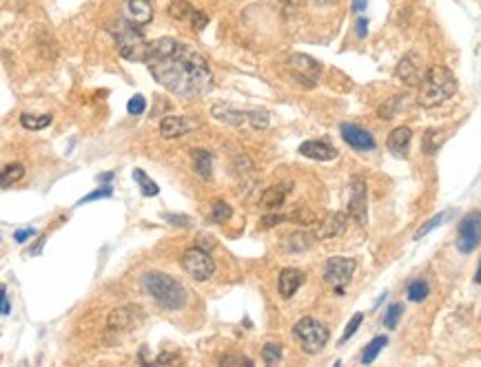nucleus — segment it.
<instances>
[{
	"instance_id": "obj_1",
	"label": "nucleus",
	"mask_w": 481,
	"mask_h": 367,
	"mask_svg": "<svg viewBox=\"0 0 481 367\" xmlns=\"http://www.w3.org/2000/svg\"><path fill=\"white\" fill-rule=\"evenodd\" d=\"M153 80L180 98H202L213 89V73L206 58L175 38H158L147 58Z\"/></svg>"
},
{
	"instance_id": "obj_2",
	"label": "nucleus",
	"mask_w": 481,
	"mask_h": 367,
	"mask_svg": "<svg viewBox=\"0 0 481 367\" xmlns=\"http://www.w3.org/2000/svg\"><path fill=\"white\" fill-rule=\"evenodd\" d=\"M454 91H457V80H454L450 69L441 67V64H435V67L428 69L422 77L417 102L426 109H433L437 104L452 98Z\"/></svg>"
},
{
	"instance_id": "obj_3",
	"label": "nucleus",
	"mask_w": 481,
	"mask_h": 367,
	"mask_svg": "<svg viewBox=\"0 0 481 367\" xmlns=\"http://www.w3.org/2000/svg\"><path fill=\"white\" fill-rule=\"evenodd\" d=\"M142 290L166 310H180L187 304L185 285L164 272H147L142 277Z\"/></svg>"
},
{
	"instance_id": "obj_4",
	"label": "nucleus",
	"mask_w": 481,
	"mask_h": 367,
	"mask_svg": "<svg viewBox=\"0 0 481 367\" xmlns=\"http://www.w3.org/2000/svg\"><path fill=\"white\" fill-rule=\"evenodd\" d=\"M115 38V43H118V51L124 60H131V62H147L149 58V47L151 43L145 38L138 29V24L131 20H118L109 29Z\"/></svg>"
},
{
	"instance_id": "obj_5",
	"label": "nucleus",
	"mask_w": 481,
	"mask_h": 367,
	"mask_svg": "<svg viewBox=\"0 0 481 367\" xmlns=\"http://www.w3.org/2000/svg\"><path fill=\"white\" fill-rule=\"evenodd\" d=\"M293 336L306 354H317V352H322L324 345L329 343L326 325L317 319H313V317H304V319L297 321L293 327Z\"/></svg>"
},
{
	"instance_id": "obj_6",
	"label": "nucleus",
	"mask_w": 481,
	"mask_h": 367,
	"mask_svg": "<svg viewBox=\"0 0 481 367\" xmlns=\"http://www.w3.org/2000/svg\"><path fill=\"white\" fill-rule=\"evenodd\" d=\"M353 272H355V259L331 257L326 261V268H324V279H326V283L337 294H344V287L348 285Z\"/></svg>"
},
{
	"instance_id": "obj_7",
	"label": "nucleus",
	"mask_w": 481,
	"mask_h": 367,
	"mask_svg": "<svg viewBox=\"0 0 481 367\" xmlns=\"http://www.w3.org/2000/svg\"><path fill=\"white\" fill-rule=\"evenodd\" d=\"M286 69H289V73L304 87H315L320 82L322 67H320V62L313 60L310 56H304V54L291 56L289 60H286Z\"/></svg>"
},
{
	"instance_id": "obj_8",
	"label": "nucleus",
	"mask_w": 481,
	"mask_h": 367,
	"mask_svg": "<svg viewBox=\"0 0 481 367\" xmlns=\"http://www.w3.org/2000/svg\"><path fill=\"white\" fill-rule=\"evenodd\" d=\"M182 268L189 272L191 279L196 281H206L211 279V274L215 272V264L209 257V253L202 250V248H191L185 255H182Z\"/></svg>"
},
{
	"instance_id": "obj_9",
	"label": "nucleus",
	"mask_w": 481,
	"mask_h": 367,
	"mask_svg": "<svg viewBox=\"0 0 481 367\" xmlns=\"http://www.w3.org/2000/svg\"><path fill=\"white\" fill-rule=\"evenodd\" d=\"M479 244H481V211H473L459 221L457 248L459 253L471 255Z\"/></svg>"
},
{
	"instance_id": "obj_10",
	"label": "nucleus",
	"mask_w": 481,
	"mask_h": 367,
	"mask_svg": "<svg viewBox=\"0 0 481 367\" xmlns=\"http://www.w3.org/2000/svg\"><path fill=\"white\" fill-rule=\"evenodd\" d=\"M366 206H368V197H366V181L364 177H353L350 181V202H348V213L353 217L359 226L366 224Z\"/></svg>"
},
{
	"instance_id": "obj_11",
	"label": "nucleus",
	"mask_w": 481,
	"mask_h": 367,
	"mask_svg": "<svg viewBox=\"0 0 481 367\" xmlns=\"http://www.w3.org/2000/svg\"><path fill=\"white\" fill-rule=\"evenodd\" d=\"M196 126L198 122H193L187 115H166L160 122V135L164 140H175V137H182L185 133H189V130Z\"/></svg>"
},
{
	"instance_id": "obj_12",
	"label": "nucleus",
	"mask_w": 481,
	"mask_h": 367,
	"mask_svg": "<svg viewBox=\"0 0 481 367\" xmlns=\"http://www.w3.org/2000/svg\"><path fill=\"white\" fill-rule=\"evenodd\" d=\"M342 137L350 149L355 151H373L375 137L357 124H342Z\"/></svg>"
},
{
	"instance_id": "obj_13",
	"label": "nucleus",
	"mask_w": 481,
	"mask_h": 367,
	"mask_svg": "<svg viewBox=\"0 0 481 367\" xmlns=\"http://www.w3.org/2000/svg\"><path fill=\"white\" fill-rule=\"evenodd\" d=\"M140 321H142V310L138 306L115 308L109 314V327H111V330H129V327H134Z\"/></svg>"
},
{
	"instance_id": "obj_14",
	"label": "nucleus",
	"mask_w": 481,
	"mask_h": 367,
	"mask_svg": "<svg viewBox=\"0 0 481 367\" xmlns=\"http://www.w3.org/2000/svg\"><path fill=\"white\" fill-rule=\"evenodd\" d=\"M300 153L308 160H317V162H329L337 157V149L331 147L329 142H322V140H308L300 144Z\"/></svg>"
},
{
	"instance_id": "obj_15",
	"label": "nucleus",
	"mask_w": 481,
	"mask_h": 367,
	"mask_svg": "<svg viewBox=\"0 0 481 367\" xmlns=\"http://www.w3.org/2000/svg\"><path fill=\"white\" fill-rule=\"evenodd\" d=\"M304 283V272L297 270V268H284L278 277V290L282 294V299H291L297 290H300V285Z\"/></svg>"
},
{
	"instance_id": "obj_16",
	"label": "nucleus",
	"mask_w": 481,
	"mask_h": 367,
	"mask_svg": "<svg viewBox=\"0 0 481 367\" xmlns=\"http://www.w3.org/2000/svg\"><path fill=\"white\" fill-rule=\"evenodd\" d=\"M397 75H399L401 80H404L406 84H410V87L419 84V82H422V77H424L419 58L415 56V54H408L404 60L399 62V67H397Z\"/></svg>"
},
{
	"instance_id": "obj_17",
	"label": "nucleus",
	"mask_w": 481,
	"mask_h": 367,
	"mask_svg": "<svg viewBox=\"0 0 481 367\" xmlns=\"http://www.w3.org/2000/svg\"><path fill=\"white\" fill-rule=\"evenodd\" d=\"M410 140H412V130L408 126H397L391 135L386 140V147L393 155L397 157H406L408 147H410Z\"/></svg>"
},
{
	"instance_id": "obj_18",
	"label": "nucleus",
	"mask_w": 481,
	"mask_h": 367,
	"mask_svg": "<svg viewBox=\"0 0 481 367\" xmlns=\"http://www.w3.org/2000/svg\"><path fill=\"white\" fill-rule=\"evenodd\" d=\"M211 115L215 120L231 124V126H242L249 122V111H238V109H233L231 104H215L211 109Z\"/></svg>"
},
{
	"instance_id": "obj_19",
	"label": "nucleus",
	"mask_w": 481,
	"mask_h": 367,
	"mask_svg": "<svg viewBox=\"0 0 481 367\" xmlns=\"http://www.w3.org/2000/svg\"><path fill=\"white\" fill-rule=\"evenodd\" d=\"M127 16L136 24H147L153 18V5L149 3V0H129Z\"/></svg>"
},
{
	"instance_id": "obj_20",
	"label": "nucleus",
	"mask_w": 481,
	"mask_h": 367,
	"mask_svg": "<svg viewBox=\"0 0 481 367\" xmlns=\"http://www.w3.org/2000/svg\"><path fill=\"white\" fill-rule=\"evenodd\" d=\"M191 162H193V170L202 177V179H211L213 175V155L204 149H193L191 153Z\"/></svg>"
},
{
	"instance_id": "obj_21",
	"label": "nucleus",
	"mask_w": 481,
	"mask_h": 367,
	"mask_svg": "<svg viewBox=\"0 0 481 367\" xmlns=\"http://www.w3.org/2000/svg\"><path fill=\"white\" fill-rule=\"evenodd\" d=\"M289 195V184H280V186H271L264 195H262V206L264 208H280Z\"/></svg>"
},
{
	"instance_id": "obj_22",
	"label": "nucleus",
	"mask_w": 481,
	"mask_h": 367,
	"mask_svg": "<svg viewBox=\"0 0 481 367\" xmlns=\"http://www.w3.org/2000/svg\"><path fill=\"white\" fill-rule=\"evenodd\" d=\"M344 221H346V217H344L342 213L331 215L326 221H322V224H320L317 237H333V234L342 232V230H344Z\"/></svg>"
},
{
	"instance_id": "obj_23",
	"label": "nucleus",
	"mask_w": 481,
	"mask_h": 367,
	"mask_svg": "<svg viewBox=\"0 0 481 367\" xmlns=\"http://www.w3.org/2000/svg\"><path fill=\"white\" fill-rule=\"evenodd\" d=\"M134 179L138 181V186H140V193L145 195V197H155V195L160 193V188H158V184H155L153 179H149L147 177V173L145 170H140V168H136L134 170Z\"/></svg>"
},
{
	"instance_id": "obj_24",
	"label": "nucleus",
	"mask_w": 481,
	"mask_h": 367,
	"mask_svg": "<svg viewBox=\"0 0 481 367\" xmlns=\"http://www.w3.org/2000/svg\"><path fill=\"white\" fill-rule=\"evenodd\" d=\"M24 177V166L22 164H9L3 168V175H0V184H3V188H9L11 184H16L18 179Z\"/></svg>"
},
{
	"instance_id": "obj_25",
	"label": "nucleus",
	"mask_w": 481,
	"mask_h": 367,
	"mask_svg": "<svg viewBox=\"0 0 481 367\" xmlns=\"http://www.w3.org/2000/svg\"><path fill=\"white\" fill-rule=\"evenodd\" d=\"M310 248V237L304 232H293L286 237V250L289 253H302Z\"/></svg>"
},
{
	"instance_id": "obj_26",
	"label": "nucleus",
	"mask_w": 481,
	"mask_h": 367,
	"mask_svg": "<svg viewBox=\"0 0 481 367\" xmlns=\"http://www.w3.org/2000/svg\"><path fill=\"white\" fill-rule=\"evenodd\" d=\"M388 343V338L386 336H375L371 343L366 345V350H364V354H361V363L364 365H371L375 359H377V354L382 352V347Z\"/></svg>"
},
{
	"instance_id": "obj_27",
	"label": "nucleus",
	"mask_w": 481,
	"mask_h": 367,
	"mask_svg": "<svg viewBox=\"0 0 481 367\" xmlns=\"http://www.w3.org/2000/svg\"><path fill=\"white\" fill-rule=\"evenodd\" d=\"M20 124L29 130H41L51 124V115H31V113H22L20 115Z\"/></svg>"
},
{
	"instance_id": "obj_28",
	"label": "nucleus",
	"mask_w": 481,
	"mask_h": 367,
	"mask_svg": "<svg viewBox=\"0 0 481 367\" xmlns=\"http://www.w3.org/2000/svg\"><path fill=\"white\" fill-rule=\"evenodd\" d=\"M193 11L196 9H193L187 0H175V3L168 5V16L175 18V20H191Z\"/></svg>"
},
{
	"instance_id": "obj_29",
	"label": "nucleus",
	"mask_w": 481,
	"mask_h": 367,
	"mask_svg": "<svg viewBox=\"0 0 481 367\" xmlns=\"http://www.w3.org/2000/svg\"><path fill=\"white\" fill-rule=\"evenodd\" d=\"M233 215L231 206L222 200H215L211 204V221H215V224H224V221H229Z\"/></svg>"
},
{
	"instance_id": "obj_30",
	"label": "nucleus",
	"mask_w": 481,
	"mask_h": 367,
	"mask_svg": "<svg viewBox=\"0 0 481 367\" xmlns=\"http://www.w3.org/2000/svg\"><path fill=\"white\" fill-rule=\"evenodd\" d=\"M428 292H431V287H428V283H426L424 279L412 281V283L408 285V290H406L408 299L415 301V304H419V301H424V299L428 297Z\"/></svg>"
},
{
	"instance_id": "obj_31",
	"label": "nucleus",
	"mask_w": 481,
	"mask_h": 367,
	"mask_svg": "<svg viewBox=\"0 0 481 367\" xmlns=\"http://www.w3.org/2000/svg\"><path fill=\"white\" fill-rule=\"evenodd\" d=\"M262 361L266 365H278L282 361V345H275V343H266L264 350H262Z\"/></svg>"
},
{
	"instance_id": "obj_32",
	"label": "nucleus",
	"mask_w": 481,
	"mask_h": 367,
	"mask_svg": "<svg viewBox=\"0 0 481 367\" xmlns=\"http://www.w3.org/2000/svg\"><path fill=\"white\" fill-rule=\"evenodd\" d=\"M401 312H404V306H401V304H393L391 308H388L386 317H384V327H388V330H395L399 319H401Z\"/></svg>"
},
{
	"instance_id": "obj_33",
	"label": "nucleus",
	"mask_w": 481,
	"mask_h": 367,
	"mask_svg": "<svg viewBox=\"0 0 481 367\" xmlns=\"http://www.w3.org/2000/svg\"><path fill=\"white\" fill-rule=\"evenodd\" d=\"M448 217V213H439V215H435L431 221H426V224L417 230V232H415V239H422V237H426V234L428 232H431V230H435L437 226H441V224H444V219Z\"/></svg>"
},
{
	"instance_id": "obj_34",
	"label": "nucleus",
	"mask_w": 481,
	"mask_h": 367,
	"mask_svg": "<svg viewBox=\"0 0 481 367\" xmlns=\"http://www.w3.org/2000/svg\"><path fill=\"white\" fill-rule=\"evenodd\" d=\"M249 124L255 128V130H262L268 126V113L262 111V109H253L249 111Z\"/></svg>"
},
{
	"instance_id": "obj_35",
	"label": "nucleus",
	"mask_w": 481,
	"mask_h": 367,
	"mask_svg": "<svg viewBox=\"0 0 481 367\" xmlns=\"http://www.w3.org/2000/svg\"><path fill=\"white\" fill-rule=\"evenodd\" d=\"M113 195V188L109 186H100L98 190H94V193H89L87 197H82L80 202H78V206H82V204H89V202H96V200H105V197H111Z\"/></svg>"
},
{
	"instance_id": "obj_36",
	"label": "nucleus",
	"mask_w": 481,
	"mask_h": 367,
	"mask_svg": "<svg viewBox=\"0 0 481 367\" xmlns=\"http://www.w3.org/2000/svg\"><path fill=\"white\" fill-rule=\"evenodd\" d=\"M361 321H364V314L361 312H357L353 319L348 321V325H346V330H344V334H342V338H340V343H346V340L353 336L355 332H357V327L361 325Z\"/></svg>"
},
{
	"instance_id": "obj_37",
	"label": "nucleus",
	"mask_w": 481,
	"mask_h": 367,
	"mask_svg": "<svg viewBox=\"0 0 481 367\" xmlns=\"http://www.w3.org/2000/svg\"><path fill=\"white\" fill-rule=\"evenodd\" d=\"M145 109H147V100L142 96H134L127 104V111L131 115H142V113H145Z\"/></svg>"
},
{
	"instance_id": "obj_38",
	"label": "nucleus",
	"mask_w": 481,
	"mask_h": 367,
	"mask_svg": "<svg viewBox=\"0 0 481 367\" xmlns=\"http://www.w3.org/2000/svg\"><path fill=\"white\" fill-rule=\"evenodd\" d=\"M206 22H209V16H206L204 11H200V9L193 11V16H191V27H193V31H202V29L206 27Z\"/></svg>"
},
{
	"instance_id": "obj_39",
	"label": "nucleus",
	"mask_w": 481,
	"mask_h": 367,
	"mask_svg": "<svg viewBox=\"0 0 481 367\" xmlns=\"http://www.w3.org/2000/svg\"><path fill=\"white\" fill-rule=\"evenodd\" d=\"M220 363L222 365H246V367H251L253 361L251 359H246V357H238V354H227V357L220 359Z\"/></svg>"
},
{
	"instance_id": "obj_40",
	"label": "nucleus",
	"mask_w": 481,
	"mask_h": 367,
	"mask_svg": "<svg viewBox=\"0 0 481 367\" xmlns=\"http://www.w3.org/2000/svg\"><path fill=\"white\" fill-rule=\"evenodd\" d=\"M196 246L209 253L211 248H215V237H213V234H204L202 232V234H198V237H196Z\"/></svg>"
},
{
	"instance_id": "obj_41",
	"label": "nucleus",
	"mask_w": 481,
	"mask_h": 367,
	"mask_svg": "<svg viewBox=\"0 0 481 367\" xmlns=\"http://www.w3.org/2000/svg\"><path fill=\"white\" fill-rule=\"evenodd\" d=\"M168 363H180V357L178 354H173V352H162L158 359H155V365H168Z\"/></svg>"
},
{
	"instance_id": "obj_42",
	"label": "nucleus",
	"mask_w": 481,
	"mask_h": 367,
	"mask_svg": "<svg viewBox=\"0 0 481 367\" xmlns=\"http://www.w3.org/2000/svg\"><path fill=\"white\" fill-rule=\"evenodd\" d=\"M34 234H36V230H34V228H22V230H16V232H14V241L22 244V241L31 239Z\"/></svg>"
},
{
	"instance_id": "obj_43",
	"label": "nucleus",
	"mask_w": 481,
	"mask_h": 367,
	"mask_svg": "<svg viewBox=\"0 0 481 367\" xmlns=\"http://www.w3.org/2000/svg\"><path fill=\"white\" fill-rule=\"evenodd\" d=\"M302 5H304V0H286L282 9H284V14H293V11H300Z\"/></svg>"
},
{
	"instance_id": "obj_44",
	"label": "nucleus",
	"mask_w": 481,
	"mask_h": 367,
	"mask_svg": "<svg viewBox=\"0 0 481 367\" xmlns=\"http://www.w3.org/2000/svg\"><path fill=\"white\" fill-rule=\"evenodd\" d=\"M164 219L171 221V224H175V226H189L191 224V219L185 215H164Z\"/></svg>"
},
{
	"instance_id": "obj_45",
	"label": "nucleus",
	"mask_w": 481,
	"mask_h": 367,
	"mask_svg": "<svg viewBox=\"0 0 481 367\" xmlns=\"http://www.w3.org/2000/svg\"><path fill=\"white\" fill-rule=\"evenodd\" d=\"M0 308H3V314H5V317L11 312L9 297H7V287H5V285H3V290H0Z\"/></svg>"
},
{
	"instance_id": "obj_46",
	"label": "nucleus",
	"mask_w": 481,
	"mask_h": 367,
	"mask_svg": "<svg viewBox=\"0 0 481 367\" xmlns=\"http://www.w3.org/2000/svg\"><path fill=\"white\" fill-rule=\"evenodd\" d=\"M366 33H368V20H366V18H359V20H357V36L364 38Z\"/></svg>"
},
{
	"instance_id": "obj_47",
	"label": "nucleus",
	"mask_w": 481,
	"mask_h": 367,
	"mask_svg": "<svg viewBox=\"0 0 481 367\" xmlns=\"http://www.w3.org/2000/svg\"><path fill=\"white\" fill-rule=\"evenodd\" d=\"M280 221H284V217L282 215H273V217H264V228H271V226H275V224H280Z\"/></svg>"
},
{
	"instance_id": "obj_48",
	"label": "nucleus",
	"mask_w": 481,
	"mask_h": 367,
	"mask_svg": "<svg viewBox=\"0 0 481 367\" xmlns=\"http://www.w3.org/2000/svg\"><path fill=\"white\" fill-rule=\"evenodd\" d=\"M368 0H353V11L355 14H361V11H366Z\"/></svg>"
},
{
	"instance_id": "obj_49",
	"label": "nucleus",
	"mask_w": 481,
	"mask_h": 367,
	"mask_svg": "<svg viewBox=\"0 0 481 367\" xmlns=\"http://www.w3.org/2000/svg\"><path fill=\"white\" fill-rule=\"evenodd\" d=\"M113 179V173H102L98 175V181H111Z\"/></svg>"
},
{
	"instance_id": "obj_50",
	"label": "nucleus",
	"mask_w": 481,
	"mask_h": 367,
	"mask_svg": "<svg viewBox=\"0 0 481 367\" xmlns=\"http://www.w3.org/2000/svg\"><path fill=\"white\" fill-rule=\"evenodd\" d=\"M477 283H481V264H479V270H477V277H475Z\"/></svg>"
},
{
	"instance_id": "obj_51",
	"label": "nucleus",
	"mask_w": 481,
	"mask_h": 367,
	"mask_svg": "<svg viewBox=\"0 0 481 367\" xmlns=\"http://www.w3.org/2000/svg\"><path fill=\"white\" fill-rule=\"evenodd\" d=\"M322 5H333V3H337V0H320Z\"/></svg>"
}]
</instances>
